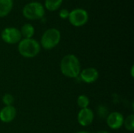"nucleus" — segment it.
<instances>
[{"label":"nucleus","mask_w":134,"mask_h":133,"mask_svg":"<svg viewBox=\"0 0 134 133\" xmlns=\"http://www.w3.org/2000/svg\"><path fill=\"white\" fill-rule=\"evenodd\" d=\"M21 34L19 29L16 27H5L1 33V38L7 44L13 45L19 43L21 40Z\"/></svg>","instance_id":"nucleus-6"},{"label":"nucleus","mask_w":134,"mask_h":133,"mask_svg":"<svg viewBox=\"0 0 134 133\" xmlns=\"http://www.w3.org/2000/svg\"><path fill=\"white\" fill-rule=\"evenodd\" d=\"M60 32L57 28H49L46 30L41 38V45L45 49L49 50L55 48L60 41Z\"/></svg>","instance_id":"nucleus-3"},{"label":"nucleus","mask_w":134,"mask_h":133,"mask_svg":"<svg viewBox=\"0 0 134 133\" xmlns=\"http://www.w3.org/2000/svg\"><path fill=\"white\" fill-rule=\"evenodd\" d=\"M62 2L63 0H46L45 6L49 11H55L60 7Z\"/></svg>","instance_id":"nucleus-13"},{"label":"nucleus","mask_w":134,"mask_h":133,"mask_svg":"<svg viewBox=\"0 0 134 133\" xmlns=\"http://www.w3.org/2000/svg\"><path fill=\"white\" fill-rule=\"evenodd\" d=\"M79 75L82 81L87 84H92L98 79L99 72L94 67H86L83 70H81Z\"/></svg>","instance_id":"nucleus-9"},{"label":"nucleus","mask_w":134,"mask_h":133,"mask_svg":"<svg viewBox=\"0 0 134 133\" xmlns=\"http://www.w3.org/2000/svg\"><path fill=\"white\" fill-rule=\"evenodd\" d=\"M13 5V0H0V17L7 16L11 12Z\"/></svg>","instance_id":"nucleus-11"},{"label":"nucleus","mask_w":134,"mask_h":133,"mask_svg":"<svg viewBox=\"0 0 134 133\" xmlns=\"http://www.w3.org/2000/svg\"><path fill=\"white\" fill-rule=\"evenodd\" d=\"M69 13H70V12H69L68 9H61V10L60 11L59 16H60V17L62 18V19H67V18H68Z\"/></svg>","instance_id":"nucleus-17"},{"label":"nucleus","mask_w":134,"mask_h":133,"mask_svg":"<svg viewBox=\"0 0 134 133\" xmlns=\"http://www.w3.org/2000/svg\"><path fill=\"white\" fill-rule=\"evenodd\" d=\"M61 73L70 78H77L81 72V64L79 58L74 54L64 56L60 61Z\"/></svg>","instance_id":"nucleus-1"},{"label":"nucleus","mask_w":134,"mask_h":133,"mask_svg":"<svg viewBox=\"0 0 134 133\" xmlns=\"http://www.w3.org/2000/svg\"><path fill=\"white\" fill-rule=\"evenodd\" d=\"M23 15L28 20H39L45 15L44 6L38 2H29L23 8Z\"/></svg>","instance_id":"nucleus-4"},{"label":"nucleus","mask_w":134,"mask_h":133,"mask_svg":"<svg viewBox=\"0 0 134 133\" xmlns=\"http://www.w3.org/2000/svg\"><path fill=\"white\" fill-rule=\"evenodd\" d=\"M20 31L21 36L24 37V38H32L35 34V28L31 24H25L22 26Z\"/></svg>","instance_id":"nucleus-12"},{"label":"nucleus","mask_w":134,"mask_h":133,"mask_svg":"<svg viewBox=\"0 0 134 133\" xmlns=\"http://www.w3.org/2000/svg\"><path fill=\"white\" fill-rule=\"evenodd\" d=\"M68 20L73 26L82 27L87 23L89 20V15L86 10L79 8L73 9L71 12H70Z\"/></svg>","instance_id":"nucleus-5"},{"label":"nucleus","mask_w":134,"mask_h":133,"mask_svg":"<svg viewBox=\"0 0 134 133\" xmlns=\"http://www.w3.org/2000/svg\"><path fill=\"white\" fill-rule=\"evenodd\" d=\"M78 122L80 125L86 127L90 125L94 120V113L90 108L81 109L77 116Z\"/></svg>","instance_id":"nucleus-8"},{"label":"nucleus","mask_w":134,"mask_h":133,"mask_svg":"<svg viewBox=\"0 0 134 133\" xmlns=\"http://www.w3.org/2000/svg\"><path fill=\"white\" fill-rule=\"evenodd\" d=\"M16 115V108L13 106H5L0 111V120L4 123H9L14 120Z\"/></svg>","instance_id":"nucleus-10"},{"label":"nucleus","mask_w":134,"mask_h":133,"mask_svg":"<svg viewBox=\"0 0 134 133\" xmlns=\"http://www.w3.org/2000/svg\"><path fill=\"white\" fill-rule=\"evenodd\" d=\"M133 67H131V75H132V77H133Z\"/></svg>","instance_id":"nucleus-19"},{"label":"nucleus","mask_w":134,"mask_h":133,"mask_svg":"<svg viewBox=\"0 0 134 133\" xmlns=\"http://www.w3.org/2000/svg\"><path fill=\"white\" fill-rule=\"evenodd\" d=\"M40 49V44L34 38H24L18 43V52L24 58L35 57Z\"/></svg>","instance_id":"nucleus-2"},{"label":"nucleus","mask_w":134,"mask_h":133,"mask_svg":"<svg viewBox=\"0 0 134 133\" xmlns=\"http://www.w3.org/2000/svg\"><path fill=\"white\" fill-rule=\"evenodd\" d=\"M90 103V99L86 95H80L77 99V104L80 109L88 108Z\"/></svg>","instance_id":"nucleus-14"},{"label":"nucleus","mask_w":134,"mask_h":133,"mask_svg":"<svg viewBox=\"0 0 134 133\" xmlns=\"http://www.w3.org/2000/svg\"><path fill=\"white\" fill-rule=\"evenodd\" d=\"M106 122L110 129L113 130H117L123 125L124 117L120 112L114 111L108 115Z\"/></svg>","instance_id":"nucleus-7"},{"label":"nucleus","mask_w":134,"mask_h":133,"mask_svg":"<svg viewBox=\"0 0 134 133\" xmlns=\"http://www.w3.org/2000/svg\"><path fill=\"white\" fill-rule=\"evenodd\" d=\"M97 133H109L108 131H105V130H100L99 132H97Z\"/></svg>","instance_id":"nucleus-18"},{"label":"nucleus","mask_w":134,"mask_h":133,"mask_svg":"<svg viewBox=\"0 0 134 133\" xmlns=\"http://www.w3.org/2000/svg\"><path fill=\"white\" fill-rule=\"evenodd\" d=\"M13 102H14V97L11 94L5 93L2 96V103L5 104V106H13Z\"/></svg>","instance_id":"nucleus-16"},{"label":"nucleus","mask_w":134,"mask_h":133,"mask_svg":"<svg viewBox=\"0 0 134 133\" xmlns=\"http://www.w3.org/2000/svg\"><path fill=\"white\" fill-rule=\"evenodd\" d=\"M123 125L125 126L126 129L133 132L134 130V115L132 114L129 115L126 118H124V122Z\"/></svg>","instance_id":"nucleus-15"},{"label":"nucleus","mask_w":134,"mask_h":133,"mask_svg":"<svg viewBox=\"0 0 134 133\" xmlns=\"http://www.w3.org/2000/svg\"><path fill=\"white\" fill-rule=\"evenodd\" d=\"M77 133H90L89 132H86V131H80V132H78Z\"/></svg>","instance_id":"nucleus-20"}]
</instances>
